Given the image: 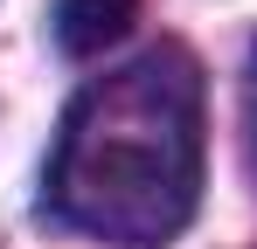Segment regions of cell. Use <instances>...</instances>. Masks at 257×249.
<instances>
[{"label": "cell", "instance_id": "6da1fadb", "mask_svg": "<svg viewBox=\"0 0 257 249\" xmlns=\"http://www.w3.org/2000/svg\"><path fill=\"white\" fill-rule=\"evenodd\" d=\"M202 194V70L188 48H146L63 111L49 208L118 249H160Z\"/></svg>", "mask_w": 257, "mask_h": 249}, {"label": "cell", "instance_id": "7a4b0ae2", "mask_svg": "<svg viewBox=\"0 0 257 249\" xmlns=\"http://www.w3.org/2000/svg\"><path fill=\"white\" fill-rule=\"evenodd\" d=\"M139 21V0H56V48L63 56H104Z\"/></svg>", "mask_w": 257, "mask_h": 249}, {"label": "cell", "instance_id": "3957f363", "mask_svg": "<svg viewBox=\"0 0 257 249\" xmlns=\"http://www.w3.org/2000/svg\"><path fill=\"white\" fill-rule=\"evenodd\" d=\"M250 124H257V76H250Z\"/></svg>", "mask_w": 257, "mask_h": 249}]
</instances>
